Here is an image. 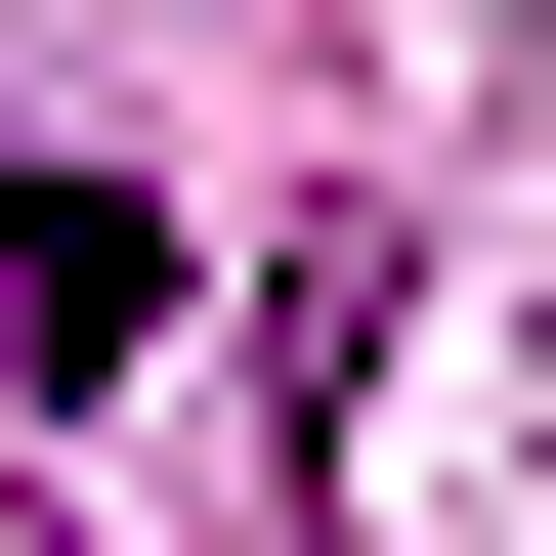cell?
Returning <instances> with one entry per match:
<instances>
[{"label":"cell","instance_id":"6da1fadb","mask_svg":"<svg viewBox=\"0 0 556 556\" xmlns=\"http://www.w3.org/2000/svg\"><path fill=\"white\" fill-rule=\"evenodd\" d=\"M0 343L129 386V343H172V214H129V172H0Z\"/></svg>","mask_w":556,"mask_h":556}]
</instances>
